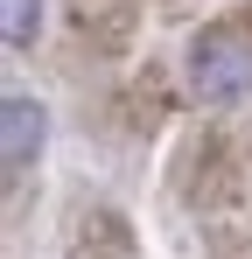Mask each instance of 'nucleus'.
<instances>
[{
	"mask_svg": "<svg viewBox=\"0 0 252 259\" xmlns=\"http://www.w3.org/2000/svg\"><path fill=\"white\" fill-rule=\"evenodd\" d=\"M182 77H189V91L203 105H238L252 91V42L238 28H203L189 42V56H182Z\"/></svg>",
	"mask_w": 252,
	"mask_h": 259,
	"instance_id": "obj_1",
	"label": "nucleus"
},
{
	"mask_svg": "<svg viewBox=\"0 0 252 259\" xmlns=\"http://www.w3.org/2000/svg\"><path fill=\"white\" fill-rule=\"evenodd\" d=\"M42 140H49V112H42V98L7 91V98H0V161H7L14 182L42 161Z\"/></svg>",
	"mask_w": 252,
	"mask_h": 259,
	"instance_id": "obj_2",
	"label": "nucleus"
},
{
	"mask_svg": "<svg viewBox=\"0 0 252 259\" xmlns=\"http://www.w3.org/2000/svg\"><path fill=\"white\" fill-rule=\"evenodd\" d=\"M0 28H7V49H28L42 35V0H0Z\"/></svg>",
	"mask_w": 252,
	"mask_h": 259,
	"instance_id": "obj_3",
	"label": "nucleus"
}]
</instances>
